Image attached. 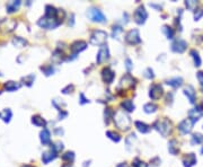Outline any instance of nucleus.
Listing matches in <instances>:
<instances>
[{
    "label": "nucleus",
    "mask_w": 203,
    "mask_h": 167,
    "mask_svg": "<svg viewBox=\"0 0 203 167\" xmlns=\"http://www.w3.org/2000/svg\"><path fill=\"white\" fill-rule=\"evenodd\" d=\"M122 33V29L120 26H114L113 27V32H112V36L113 37H117V35Z\"/></svg>",
    "instance_id": "f704fd0d"
},
{
    "label": "nucleus",
    "mask_w": 203,
    "mask_h": 167,
    "mask_svg": "<svg viewBox=\"0 0 203 167\" xmlns=\"http://www.w3.org/2000/svg\"><path fill=\"white\" fill-rule=\"evenodd\" d=\"M121 106L127 111V112H132V111H134V104H133V102L132 101H130V99L123 101Z\"/></svg>",
    "instance_id": "b1692460"
},
{
    "label": "nucleus",
    "mask_w": 203,
    "mask_h": 167,
    "mask_svg": "<svg viewBox=\"0 0 203 167\" xmlns=\"http://www.w3.org/2000/svg\"><path fill=\"white\" fill-rule=\"evenodd\" d=\"M133 167H147V165L142 161H140L139 159H135V161L133 163Z\"/></svg>",
    "instance_id": "79ce46f5"
},
{
    "label": "nucleus",
    "mask_w": 203,
    "mask_h": 167,
    "mask_svg": "<svg viewBox=\"0 0 203 167\" xmlns=\"http://www.w3.org/2000/svg\"><path fill=\"white\" fill-rule=\"evenodd\" d=\"M148 18V13L144 9L143 6H140L139 8H137V10L134 12V22L139 25L144 24L146 19Z\"/></svg>",
    "instance_id": "423d86ee"
},
{
    "label": "nucleus",
    "mask_w": 203,
    "mask_h": 167,
    "mask_svg": "<svg viewBox=\"0 0 203 167\" xmlns=\"http://www.w3.org/2000/svg\"><path fill=\"white\" fill-rule=\"evenodd\" d=\"M196 156L194 154H187L183 158V165L184 167H193L196 164Z\"/></svg>",
    "instance_id": "dca6fc26"
},
{
    "label": "nucleus",
    "mask_w": 203,
    "mask_h": 167,
    "mask_svg": "<svg viewBox=\"0 0 203 167\" xmlns=\"http://www.w3.org/2000/svg\"><path fill=\"white\" fill-rule=\"evenodd\" d=\"M106 136L108 137L110 139H112L113 141H115V142H118L120 140H121V136H120L118 133L113 132V131H107Z\"/></svg>",
    "instance_id": "7c9ffc66"
},
{
    "label": "nucleus",
    "mask_w": 203,
    "mask_h": 167,
    "mask_svg": "<svg viewBox=\"0 0 203 167\" xmlns=\"http://www.w3.org/2000/svg\"><path fill=\"white\" fill-rule=\"evenodd\" d=\"M5 88L8 91H16V89H18V88H19V85H18V84H16L15 81H8L5 85Z\"/></svg>",
    "instance_id": "c756f323"
},
{
    "label": "nucleus",
    "mask_w": 203,
    "mask_h": 167,
    "mask_svg": "<svg viewBox=\"0 0 203 167\" xmlns=\"http://www.w3.org/2000/svg\"><path fill=\"white\" fill-rule=\"evenodd\" d=\"M62 167H71V165L70 164H67V165H65V166H62Z\"/></svg>",
    "instance_id": "09e8293b"
},
{
    "label": "nucleus",
    "mask_w": 203,
    "mask_h": 167,
    "mask_svg": "<svg viewBox=\"0 0 203 167\" xmlns=\"http://www.w3.org/2000/svg\"><path fill=\"white\" fill-rule=\"evenodd\" d=\"M190 53H191L192 58L194 59V65H196V67H200V65H201V62H202V61H201V58H200V55H199V53H197V52L195 51V50H192V51L190 52Z\"/></svg>",
    "instance_id": "cd10ccee"
},
{
    "label": "nucleus",
    "mask_w": 203,
    "mask_h": 167,
    "mask_svg": "<svg viewBox=\"0 0 203 167\" xmlns=\"http://www.w3.org/2000/svg\"><path fill=\"white\" fill-rule=\"evenodd\" d=\"M202 142H203V136L201 133H194L192 136V140H191L192 144H200Z\"/></svg>",
    "instance_id": "393cba45"
},
{
    "label": "nucleus",
    "mask_w": 203,
    "mask_h": 167,
    "mask_svg": "<svg viewBox=\"0 0 203 167\" xmlns=\"http://www.w3.org/2000/svg\"><path fill=\"white\" fill-rule=\"evenodd\" d=\"M185 6L187 7V9H190V10H195L197 6V1H193V0H191V1H185Z\"/></svg>",
    "instance_id": "72a5a7b5"
},
{
    "label": "nucleus",
    "mask_w": 203,
    "mask_h": 167,
    "mask_svg": "<svg viewBox=\"0 0 203 167\" xmlns=\"http://www.w3.org/2000/svg\"><path fill=\"white\" fill-rule=\"evenodd\" d=\"M170 127H172V125H170V122L166 119L157 120V121L154 123V128H155L158 132H160V134L164 137L168 136V133L170 132V130H172Z\"/></svg>",
    "instance_id": "f03ea898"
},
{
    "label": "nucleus",
    "mask_w": 203,
    "mask_h": 167,
    "mask_svg": "<svg viewBox=\"0 0 203 167\" xmlns=\"http://www.w3.org/2000/svg\"><path fill=\"white\" fill-rule=\"evenodd\" d=\"M42 69L43 71L45 72V75H51V74H53V71H54V69L52 68V65H48V67H42Z\"/></svg>",
    "instance_id": "c9c22d12"
},
{
    "label": "nucleus",
    "mask_w": 203,
    "mask_h": 167,
    "mask_svg": "<svg viewBox=\"0 0 203 167\" xmlns=\"http://www.w3.org/2000/svg\"><path fill=\"white\" fill-rule=\"evenodd\" d=\"M114 77H115V74H114V71L110 67H106L102 71V78H103V80L106 84H111L114 80Z\"/></svg>",
    "instance_id": "4468645a"
},
{
    "label": "nucleus",
    "mask_w": 203,
    "mask_h": 167,
    "mask_svg": "<svg viewBox=\"0 0 203 167\" xmlns=\"http://www.w3.org/2000/svg\"><path fill=\"white\" fill-rule=\"evenodd\" d=\"M19 5H20V1H13V3H10L8 6H7V10H8L9 13L15 12V10L18 8Z\"/></svg>",
    "instance_id": "2f4dec72"
},
{
    "label": "nucleus",
    "mask_w": 203,
    "mask_h": 167,
    "mask_svg": "<svg viewBox=\"0 0 203 167\" xmlns=\"http://www.w3.org/2000/svg\"><path fill=\"white\" fill-rule=\"evenodd\" d=\"M86 48H87V43L84 42V41H76V42H73L72 44H71V52H72V55L73 57H76L79 52L84 51Z\"/></svg>",
    "instance_id": "f8f14e48"
},
{
    "label": "nucleus",
    "mask_w": 203,
    "mask_h": 167,
    "mask_svg": "<svg viewBox=\"0 0 203 167\" xmlns=\"http://www.w3.org/2000/svg\"><path fill=\"white\" fill-rule=\"evenodd\" d=\"M55 157H56V150L54 149L53 147H51L50 151H46V153L43 154L42 159H43V161H44L45 164H48V163H50L51 160H53Z\"/></svg>",
    "instance_id": "f3484780"
},
{
    "label": "nucleus",
    "mask_w": 203,
    "mask_h": 167,
    "mask_svg": "<svg viewBox=\"0 0 203 167\" xmlns=\"http://www.w3.org/2000/svg\"><path fill=\"white\" fill-rule=\"evenodd\" d=\"M163 86L159 85V84H155L150 87V91H149V96L151 99L154 101H157L163 96Z\"/></svg>",
    "instance_id": "9d476101"
},
{
    "label": "nucleus",
    "mask_w": 203,
    "mask_h": 167,
    "mask_svg": "<svg viewBox=\"0 0 203 167\" xmlns=\"http://www.w3.org/2000/svg\"><path fill=\"white\" fill-rule=\"evenodd\" d=\"M135 85V79L133 78L131 75H125V76L122 78L121 80V86L124 89H128V88H132Z\"/></svg>",
    "instance_id": "2eb2a0df"
},
{
    "label": "nucleus",
    "mask_w": 203,
    "mask_h": 167,
    "mask_svg": "<svg viewBox=\"0 0 203 167\" xmlns=\"http://www.w3.org/2000/svg\"><path fill=\"white\" fill-rule=\"evenodd\" d=\"M56 15H58V10H56L53 6L48 5V6L45 7V16H46V17L55 18Z\"/></svg>",
    "instance_id": "412c9836"
},
{
    "label": "nucleus",
    "mask_w": 203,
    "mask_h": 167,
    "mask_svg": "<svg viewBox=\"0 0 203 167\" xmlns=\"http://www.w3.org/2000/svg\"><path fill=\"white\" fill-rule=\"evenodd\" d=\"M34 79H35V76H33V75H31V76L25 77V78H24V80H25V81H27L26 84H27L28 86H31V84L33 82Z\"/></svg>",
    "instance_id": "ea45409f"
},
{
    "label": "nucleus",
    "mask_w": 203,
    "mask_h": 167,
    "mask_svg": "<svg viewBox=\"0 0 203 167\" xmlns=\"http://www.w3.org/2000/svg\"><path fill=\"white\" fill-rule=\"evenodd\" d=\"M201 153H202V154H203V148H202V150H201Z\"/></svg>",
    "instance_id": "8fccbe9b"
},
{
    "label": "nucleus",
    "mask_w": 203,
    "mask_h": 167,
    "mask_svg": "<svg viewBox=\"0 0 203 167\" xmlns=\"http://www.w3.org/2000/svg\"><path fill=\"white\" fill-rule=\"evenodd\" d=\"M184 94H185L186 96H187V98L190 99V103H193L195 102V91L194 88L192 87V86H186L185 88H184Z\"/></svg>",
    "instance_id": "a211bd4d"
},
{
    "label": "nucleus",
    "mask_w": 203,
    "mask_h": 167,
    "mask_svg": "<svg viewBox=\"0 0 203 167\" xmlns=\"http://www.w3.org/2000/svg\"><path fill=\"white\" fill-rule=\"evenodd\" d=\"M182 82H183V79H182L180 77H175L173 79L167 80V84L174 88H177V87H180V86H182Z\"/></svg>",
    "instance_id": "4be33fe9"
},
{
    "label": "nucleus",
    "mask_w": 203,
    "mask_h": 167,
    "mask_svg": "<svg viewBox=\"0 0 203 167\" xmlns=\"http://www.w3.org/2000/svg\"><path fill=\"white\" fill-rule=\"evenodd\" d=\"M62 22H60V20H56L55 18H51V17H46V16H44V17H42L41 19L39 20V25L41 26V27H43V29H54V27H56L58 25H60Z\"/></svg>",
    "instance_id": "20e7f679"
},
{
    "label": "nucleus",
    "mask_w": 203,
    "mask_h": 167,
    "mask_svg": "<svg viewBox=\"0 0 203 167\" xmlns=\"http://www.w3.org/2000/svg\"><path fill=\"white\" fill-rule=\"evenodd\" d=\"M144 77L146 78H148V79H151V78H154V71H152V69L148 68L146 71H144Z\"/></svg>",
    "instance_id": "4c0bfd02"
},
{
    "label": "nucleus",
    "mask_w": 203,
    "mask_h": 167,
    "mask_svg": "<svg viewBox=\"0 0 203 167\" xmlns=\"http://www.w3.org/2000/svg\"><path fill=\"white\" fill-rule=\"evenodd\" d=\"M163 33H165V35L167 36V39H173L175 35V32L172 27H169V26L165 25L163 26Z\"/></svg>",
    "instance_id": "a878e982"
},
{
    "label": "nucleus",
    "mask_w": 203,
    "mask_h": 167,
    "mask_svg": "<svg viewBox=\"0 0 203 167\" xmlns=\"http://www.w3.org/2000/svg\"><path fill=\"white\" fill-rule=\"evenodd\" d=\"M88 17L90 18L91 20L94 22H98V23H104L106 22V17H105V15L103 14L102 10L97 8H90L87 13Z\"/></svg>",
    "instance_id": "39448f33"
},
{
    "label": "nucleus",
    "mask_w": 203,
    "mask_h": 167,
    "mask_svg": "<svg viewBox=\"0 0 203 167\" xmlns=\"http://www.w3.org/2000/svg\"><path fill=\"white\" fill-rule=\"evenodd\" d=\"M196 78H197V80H199V82L201 84V86L203 87V72L202 71H199V72H197Z\"/></svg>",
    "instance_id": "c03bdc74"
},
{
    "label": "nucleus",
    "mask_w": 203,
    "mask_h": 167,
    "mask_svg": "<svg viewBox=\"0 0 203 167\" xmlns=\"http://www.w3.org/2000/svg\"><path fill=\"white\" fill-rule=\"evenodd\" d=\"M107 39V33L101 29H96L93 32V34L90 35V43L93 45H104V43L106 42Z\"/></svg>",
    "instance_id": "7ed1b4c3"
},
{
    "label": "nucleus",
    "mask_w": 203,
    "mask_h": 167,
    "mask_svg": "<svg viewBox=\"0 0 203 167\" xmlns=\"http://www.w3.org/2000/svg\"><path fill=\"white\" fill-rule=\"evenodd\" d=\"M73 85H68L67 87L65 88V89H62V93L63 94H68V93H71V91H73Z\"/></svg>",
    "instance_id": "37998d69"
},
{
    "label": "nucleus",
    "mask_w": 203,
    "mask_h": 167,
    "mask_svg": "<svg viewBox=\"0 0 203 167\" xmlns=\"http://www.w3.org/2000/svg\"><path fill=\"white\" fill-rule=\"evenodd\" d=\"M108 58H110V50H108V46L104 44V45H102L101 49H99L97 58H96V61L99 65V63H103L106 60H108Z\"/></svg>",
    "instance_id": "6e6552de"
},
{
    "label": "nucleus",
    "mask_w": 203,
    "mask_h": 167,
    "mask_svg": "<svg viewBox=\"0 0 203 167\" xmlns=\"http://www.w3.org/2000/svg\"><path fill=\"white\" fill-rule=\"evenodd\" d=\"M51 134H50V131L48 129H43V131L41 132V141H42L43 144H50L51 141Z\"/></svg>",
    "instance_id": "aec40b11"
},
{
    "label": "nucleus",
    "mask_w": 203,
    "mask_h": 167,
    "mask_svg": "<svg viewBox=\"0 0 203 167\" xmlns=\"http://www.w3.org/2000/svg\"><path fill=\"white\" fill-rule=\"evenodd\" d=\"M125 41L129 44H139L141 42V39L138 29H131L128 32V34L125 35Z\"/></svg>",
    "instance_id": "0eeeda50"
},
{
    "label": "nucleus",
    "mask_w": 203,
    "mask_h": 167,
    "mask_svg": "<svg viewBox=\"0 0 203 167\" xmlns=\"http://www.w3.org/2000/svg\"><path fill=\"white\" fill-rule=\"evenodd\" d=\"M10 117H11L10 110H6L5 111V116H3V120H5V122H8L9 120H10Z\"/></svg>",
    "instance_id": "a19ab883"
},
{
    "label": "nucleus",
    "mask_w": 203,
    "mask_h": 167,
    "mask_svg": "<svg viewBox=\"0 0 203 167\" xmlns=\"http://www.w3.org/2000/svg\"><path fill=\"white\" fill-rule=\"evenodd\" d=\"M32 122H33L35 125H39V127H44L46 124V122L45 120H43L41 116L36 115V116H33V119H32Z\"/></svg>",
    "instance_id": "c85d7f7f"
},
{
    "label": "nucleus",
    "mask_w": 203,
    "mask_h": 167,
    "mask_svg": "<svg viewBox=\"0 0 203 167\" xmlns=\"http://www.w3.org/2000/svg\"><path fill=\"white\" fill-rule=\"evenodd\" d=\"M158 108V106L156 104H154V103H148V104L144 105V112L146 113H154V112H156Z\"/></svg>",
    "instance_id": "bb28decb"
},
{
    "label": "nucleus",
    "mask_w": 203,
    "mask_h": 167,
    "mask_svg": "<svg viewBox=\"0 0 203 167\" xmlns=\"http://www.w3.org/2000/svg\"><path fill=\"white\" fill-rule=\"evenodd\" d=\"M117 167H125V164H120Z\"/></svg>",
    "instance_id": "de8ad7c7"
},
{
    "label": "nucleus",
    "mask_w": 203,
    "mask_h": 167,
    "mask_svg": "<svg viewBox=\"0 0 203 167\" xmlns=\"http://www.w3.org/2000/svg\"><path fill=\"white\" fill-rule=\"evenodd\" d=\"M62 159L65 161H73V159H75V154H73L72 151H68V153H65V155H62Z\"/></svg>",
    "instance_id": "473e14b6"
},
{
    "label": "nucleus",
    "mask_w": 203,
    "mask_h": 167,
    "mask_svg": "<svg viewBox=\"0 0 203 167\" xmlns=\"http://www.w3.org/2000/svg\"><path fill=\"white\" fill-rule=\"evenodd\" d=\"M125 67H127V69H128V71H130L131 70V68H132V65H131V60L130 59H127V61H125Z\"/></svg>",
    "instance_id": "49530a36"
},
{
    "label": "nucleus",
    "mask_w": 203,
    "mask_h": 167,
    "mask_svg": "<svg viewBox=\"0 0 203 167\" xmlns=\"http://www.w3.org/2000/svg\"><path fill=\"white\" fill-rule=\"evenodd\" d=\"M113 119H114V123L115 125L121 129V130H128L130 128V117L124 113L123 111H117L116 113H114L113 115Z\"/></svg>",
    "instance_id": "f257e3e1"
},
{
    "label": "nucleus",
    "mask_w": 203,
    "mask_h": 167,
    "mask_svg": "<svg viewBox=\"0 0 203 167\" xmlns=\"http://www.w3.org/2000/svg\"><path fill=\"white\" fill-rule=\"evenodd\" d=\"M135 127H137V129H138L141 133H148V132H150V130H151V128H150L149 125L143 123V122H140V121L135 122Z\"/></svg>",
    "instance_id": "6ab92c4d"
},
{
    "label": "nucleus",
    "mask_w": 203,
    "mask_h": 167,
    "mask_svg": "<svg viewBox=\"0 0 203 167\" xmlns=\"http://www.w3.org/2000/svg\"><path fill=\"white\" fill-rule=\"evenodd\" d=\"M203 16V8H200V9H197L196 12H195V14H194V19L195 20H199L201 17Z\"/></svg>",
    "instance_id": "e433bc0d"
},
{
    "label": "nucleus",
    "mask_w": 203,
    "mask_h": 167,
    "mask_svg": "<svg viewBox=\"0 0 203 167\" xmlns=\"http://www.w3.org/2000/svg\"><path fill=\"white\" fill-rule=\"evenodd\" d=\"M168 150L172 155H176V154L180 151V148H178V144H177V141H176V140H172V141L169 142Z\"/></svg>",
    "instance_id": "5701e85b"
},
{
    "label": "nucleus",
    "mask_w": 203,
    "mask_h": 167,
    "mask_svg": "<svg viewBox=\"0 0 203 167\" xmlns=\"http://www.w3.org/2000/svg\"><path fill=\"white\" fill-rule=\"evenodd\" d=\"M89 101H88L87 98H85V95L84 94H80V103L81 104H86V103H88Z\"/></svg>",
    "instance_id": "a18cd8bd"
},
{
    "label": "nucleus",
    "mask_w": 203,
    "mask_h": 167,
    "mask_svg": "<svg viewBox=\"0 0 203 167\" xmlns=\"http://www.w3.org/2000/svg\"><path fill=\"white\" fill-rule=\"evenodd\" d=\"M186 46H187V43L185 42L182 39H178V40H175L172 44V50L174 52H178V53H182L186 50Z\"/></svg>",
    "instance_id": "ddd939ff"
},
{
    "label": "nucleus",
    "mask_w": 203,
    "mask_h": 167,
    "mask_svg": "<svg viewBox=\"0 0 203 167\" xmlns=\"http://www.w3.org/2000/svg\"><path fill=\"white\" fill-rule=\"evenodd\" d=\"M111 114H114V113L111 111V108H107V110L105 111V122H106V123H108V122H110Z\"/></svg>",
    "instance_id": "58836bf2"
},
{
    "label": "nucleus",
    "mask_w": 203,
    "mask_h": 167,
    "mask_svg": "<svg viewBox=\"0 0 203 167\" xmlns=\"http://www.w3.org/2000/svg\"><path fill=\"white\" fill-rule=\"evenodd\" d=\"M193 124H194V122L192 121V120L185 119L178 124V130L183 133V134H187V133L191 132L192 128H193Z\"/></svg>",
    "instance_id": "9b49d317"
},
{
    "label": "nucleus",
    "mask_w": 203,
    "mask_h": 167,
    "mask_svg": "<svg viewBox=\"0 0 203 167\" xmlns=\"http://www.w3.org/2000/svg\"><path fill=\"white\" fill-rule=\"evenodd\" d=\"M202 116H203V105H197V106H195L194 108H192L189 112L190 120H192L194 123L197 120H200Z\"/></svg>",
    "instance_id": "1a4fd4ad"
}]
</instances>
